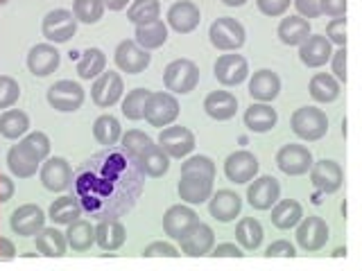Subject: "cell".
<instances>
[{
	"label": "cell",
	"mask_w": 362,
	"mask_h": 271,
	"mask_svg": "<svg viewBox=\"0 0 362 271\" xmlns=\"http://www.w3.org/2000/svg\"><path fill=\"white\" fill-rule=\"evenodd\" d=\"M245 127L254 133H267L279 124V113L276 109L267 104V102H254L245 111Z\"/></svg>",
	"instance_id": "4316f807"
},
{
	"label": "cell",
	"mask_w": 362,
	"mask_h": 271,
	"mask_svg": "<svg viewBox=\"0 0 362 271\" xmlns=\"http://www.w3.org/2000/svg\"><path fill=\"white\" fill-rule=\"evenodd\" d=\"M136 163H139L143 174H147L150 179H161L170 169V156L161 150V145L152 143L141 156H136Z\"/></svg>",
	"instance_id": "d6a6232c"
},
{
	"label": "cell",
	"mask_w": 362,
	"mask_h": 271,
	"mask_svg": "<svg viewBox=\"0 0 362 271\" xmlns=\"http://www.w3.org/2000/svg\"><path fill=\"white\" fill-rule=\"evenodd\" d=\"M77 32V18L68 9H52L41 20V34L48 43H66L75 37Z\"/></svg>",
	"instance_id": "9c48e42d"
},
{
	"label": "cell",
	"mask_w": 362,
	"mask_h": 271,
	"mask_svg": "<svg viewBox=\"0 0 362 271\" xmlns=\"http://www.w3.org/2000/svg\"><path fill=\"white\" fill-rule=\"evenodd\" d=\"M41 186L50 192H64L73 183V167L64 156H48L39 167Z\"/></svg>",
	"instance_id": "8fae6325"
},
{
	"label": "cell",
	"mask_w": 362,
	"mask_h": 271,
	"mask_svg": "<svg viewBox=\"0 0 362 271\" xmlns=\"http://www.w3.org/2000/svg\"><path fill=\"white\" fill-rule=\"evenodd\" d=\"M310 23L301 18L299 14L297 16H286L281 18L279 28H276V37L283 45H290V48H294V45H299L310 37Z\"/></svg>",
	"instance_id": "1f68e13d"
},
{
	"label": "cell",
	"mask_w": 362,
	"mask_h": 271,
	"mask_svg": "<svg viewBox=\"0 0 362 271\" xmlns=\"http://www.w3.org/2000/svg\"><path fill=\"white\" fill-rule=\"evenodd\" d=\"M204 111L206 116L218 120V122H226L235 118L238 113V97L229 90H211V93L204 97Z\"/></svg>",
	"instance_id": "83f0119b"
},
{
	"label": "cell",
	"mask_w": 362,
	"mask_h": 271,
	"mask_svg": "<svg viewBox=\"0 0 362 271\" xmlns=\"http://www.w3.org/2000/svg\"><path fill=\"white\" fill-rule=\"evenodd\" d=\"M333 54V43L328 41L324 34H310L299 45V59L305 68H322L331 61Z\"/></svg>",
	"instance_id": "d4e9b609"
},
{
	"label": "cell",
	"mask_w": 362,
	"mask_h": 271,
	"mask_svg": "<svg viewBox=\"0 0 362 271\" xmlns=\"http://www.w3.org/2000/svg\"><path fill=\"white\" fill-rule=\"evenodd\" d=\"M181 174H202V176H209L215 179L218 169H215L213 158L197 154V156H188L184 163H181Z\"/></svg>",
	"instance_id": "f6af8a7d"
},
{
	"label": "cell",
	"mask_w": 362,
	"mask_h": 271,
	"mask_svg": "<svg viewBox=\"0 0 362 271\" xmlns=\"http://www.w3.org/2000/svg\"><path fill=\"white\" fill-rule=\"evenodd\" d=\"M124 93V79L120 73L105 71L100 77H95L93 86H90V100L100 109H111L122 100Z\"/></svg>",
	"instance_id": "30bf717a"
},
{
	"label": "cell",
	"mask_w": 362,
	"mask_h": 271,
	"mask_svg": "<svg viewBox=\"0 0 362 271\" xmlns=\"http://www.w3.org/2000/svg\"><path fill=\"white\" fill-rule=\"evenodd\" d=\"M243 210V197L233 190H218L209 199V212L215 222L229 224Z\"/></svg>",
	"instance_id": "cb8c5ba5"
},
{
	"label": "cell",
	"mask_w": 362,
	"mask_h": 271,
	"mask_svg": "<svg viewBox=\"0 0 362 271\" xmlns=\"http://www.w3.org/2000/svg\"><path fill=\"white\" fill-rule=\"evenodd\" d=\"M249 95L254 102H274L281 95V77L269 71V68H260L252 77H249Z\"/></svg>",
	"instance_id": "484cf974"
},
{
	"label": "cell",
	"mask_w": 362,
	"mask_h": 271,
	"mask_svg": "<svg viewBox=\"0 0 362 271\" xmlns=\"http://www.w3.org/2000/svg\"><path fill=\"white\" fill-rule=\"evenodd\" d=\"M258 169H260V163L256 154L247 150H238L226 156V161H224V176L226 181H231L235 186L249 183L254 176H258Z\"/></svg>",
	"instance_id": "5bb4252c"
},
{
	"label": "cell",
	"mask_w": 362,
	"mask_h": 271,
	"mask_svg": "<svg viewBox=\"0 0 362 271\" xmlns=\"http://www.w3.org/2000/svg\"><path fill=\"white\" fill-rule=\"evenodd\" d=\"M310 183L322 192V195H333L344 183V169L333 158H322L315 161L310 167Z\"/></svg>",
	"instance_id": "2e32d148"
},
{
	"label": "cell",
	"mask_w": 362,
	"mask_h": 271,
	"mask_svg": "<svg viewBox=\"0 0 362 271\" xmlns=\"http://www.w3.org/2000/svg\"><path fill=\"white\" fill-rule=\"evenodd\" d=\"M272 210V226L279 231H292L303 219V206L297 199H279Z\"/></svg>",
	"instance_id": "f1b7e54d"
},
{
	"label": "cell",
	"mask_w": 362,
	"mask_h": 271,
	"mask_svg": "<svg viewBox=\"0 0 362 271\" xmlns=\"http://www.w3.org/2000/svg\"><path fill=\"white\" fill-rule=\"evenodd\" d=\"M324 37L331 43H335L337 48L339 45H346V16H337V18L328 20Z\"/></svg>",
	"instance_id": "c3c4849f"
},
{
	"label": "cell",
	"mask_w": 362,
	"mask_h": 271,
	"mask_svg": "<svg viewBox=\"0 0 362 271\" xmlns=\"http://www.w3.org/2000/svg\"><path fill=\"white\" fill-rule=\"evenodd\" d=\"M263 224L256 217H243L235 224V242L243 251H258L260 244H263Z\"/></svg>",
	"instance_id": "e575fe53"
},
{
	"label": "cell",
	"mask_w": 362,
	"mask_h": 271,
	"mask_svg": "<svg viewBox=\"0 0 362 271\" xmlns=\"http://www.w3.org/2000/svg\"><path fill=\"white\" fill-rule=\"evenodd\" d=\"M247 3V0H222V5L226 7H243Z\"/></svg>",
	"instance_id": "94428289"
},
{
	"label": "cell",
	"mask_w": 362,
	"mask_h": 271,
	"mask_svg": "<svg viewBox=\"0 0 362 271\" xmlns=\"http://www.w3.org/2000/svg\"><path fill=\"white\" fill-rule=\"evenodd\" d=\"M274 161H276V167L286 176H303V174L310 172L315 158H313V152L305 145L288 143L276 152Z\"/></svg>",
	"instance_id": "52a82bcc"
},
{
	"label": "cell",
	"mask_w": 362,
	"mask_h": 271,
	"mask_svg": "<svg viewBox=\"0 0 362 271\" xmlns=\"http://www.w3.org/2000/svg\"><path fill=\"white\" fill-rule=\"evenodd\" d=\"M0 255H3L5 260L16 258V246L9 237H0Z\"/></svg>",
	"instance_id": "680465c9"
},
{
	"label": "cell",
	"mask_w": 362,
	"mask_h": 271,
	"mask_svg": "<svg viewBox=\"0 0 362 271\" xmlns=\"http://www.w3.org/2000/svg\"><path fill=\"white\" fill-rule=\"evenodd\" d=\"M79 217H82V206H79V201L75 197L68 195L54 199L48 208V219L57 226H68Z\"/></svg>",
	"instance_id": "ab89813d"
},
{
	"label": "cell",
	"mask_w": 362,
	"mask_h": 271,
	"mask_svg": "<svg viewBox=\"0 0 362 271\" xmlns=\"http://www.w3.org/2000/svg\"><path fill=\"white\" fill-rule=\"evenodd\" d=\"M161 18V3L158 0H132L127 7V20L134 25Z\"/></svg>",
	"instance_id": "b9f144b4"
},
{
	"label": "cell",
	"mask_w": 362,
	"mask_h": 271,
	"mask_svg": "<svg viewBox=\"0 0 362 271\" xmlns=\"http://www.w3.org/2000/svg\"><path fill=\"white\" fill-rule=\"evenodd\" d=\"M150 88H134L122 97V116L127 120H143V111L150 97Z\"/></svg>",
	"instance_id": "ee69618b"
},
{
	"label": "cell",
	"mask_w": 362,
	"mask_h": 271,
	"mask_svg": "<svg viewBox=\"0 0 362 271\" xmlns=\"http://www.w3.org/2000/svg\"><path fill=\"white\" fill-rule=\"evenodd\" d=\"M158 145L170 158H186L195 150V133L181 124H168L158 133Z\"/></svg>",
	"instance_id": "7c38bea8"
},
{
	"label": "cell",
	"mask_w": 362,
	"mask_h": 271,
	"mask_svg": "<svg viewBox=\"0 0 362 271\" xmlns=\"http://www.w3.org/2000/svg\"><path fill=\"white\" fill-rule=\"evenodd\" d=\"M41 163H43V158L25 138H21L18 145H11L7 152V167L11 176H16V179H32L39 172Z\"/></svg>",
	"instance_id": "ba28073f"
},
{
	"label": "cell",
	"mask_w": 362,
	"mask_h": 271,
	"mask_svg": "<svg viewBox=\"0 0 362 271\" xmlns=\"http://www.w3.org/2000/svg\"><path fill=\"white\" fill-rule=\"evenodd\" d=\"M281 199V183L274 176H254L247 188V201L254 210H269Z\"/></svg>",
	"instance_id": "ac0fdd59"
},
{
	"label": "cell",
	"mask_w": 362,
	"mask_h": 271,
	"mask_svg": "<svg viewBox=\"0 0 362 271\" xmlns=\"http://www.w3.org/2000/svg\"><path fill=\"white\" fill-rule=\"evenodd\" d=\"M335 258H339V255H346V248H337V251L333 253Z\"/></svg>",
	"instance_id": "6125c7cd"
},
{
	"label": "cell",
	"mask_w": 362,
	"mask_h": 271,
	"mask_svg": "<svg viewBox=\"0 0 362 271\" xmlns=\"http://www.w3.org/2000/svg\"><path fill=\"white\" fill-rule=\"evenodd\" d=\"M213 75L218 79V84L233 88L240 86L249 77V61L243 54H220L213 64Z\"/></svg>",
	"instance_id": "4fadbf2b"
},
{
	"label": "cell",
	"mask_w": 362,
	"mask_h": 271,
	"mask_svg": "<svg viewBox=\"0 0 362 271\" xmlns=\"http://www.w3.org/2000/svg\"><path fill=\"white\" fill-rule=\"evenodd\" d=\"M209 39L213 43V48H218L222 52H235L245 45L247 32H245V25L238 18L222 16V18H215L211 23Z\"/></svg>",
	"instance_id": "7a4b0ae2"
},
{
	"label": "cell",
	"mask_w": 362,
	"mask_h": 271,
	"mask_svg": "<svg viewBox=\"0 0 362 271\" xmlns=\"http://www.w3.org/2000/svg\"><path fill=\"white\" fill-rule=\"evenodd\" d=\"M292 0H256V7L260 14H265L269 18L286 16V11L290 9Z\"/></svg>",
	"instance_id": "681fc988"
},
{
	"label": "cell",
	"mask_w": 362,
	"mask_h": 271,
	"mask_svg": "<svg viewBox=\"0 0 362 271\" xmlns=\"http://www.w3.org/2000/svg\"><path fill=\"white\" fill-rule=\"evenodd\" d=\"M113 61L127 75H141L152 64V54L143 50L136 41H120L113 52Z\"/></svg>",
	"instance_id": "9a60e30c"
},
{
	"label": "cell",
	"mask_w": 362,
	"mask_h": 271,
	"mask_svg": "<svg viewBox=\"0 0 362 271\" xmlns=\"http://www.w3.org/2000/svg\"><path fill=\"white\" fill-rule=\"evenodd\" d=\"M134 41L147 52L163 48V45L168 43V25L161 18H154L150 23H141V25H136Z\"/></svg>",
	"instance_id": "f546056e"
},
{
	"label": "cell",
	"mask_w": 362,
	"mask_h": 271,
	"mask_svg": "<svg viewBox=\"0 0 362 271\" xmlns=\"http://www.w3.org/2000/svg\"><path fill=\"white\" fill-rule=\"evenodd\" d=\"M66 242L75 253H86L95 244V226L86 219H75L68 224Z\"/></svg>",
	"instance_id": "d590c367"
},
{
	"label": "cell",
	"mask_w": 362,
	"mask_h": 271,
	"mask_svg": "<svg viewBox=\"0 0 362 271\" xmlns=\"http://www.w3.org/2000/svg\"><path fill=\"white\" fill-rule=\"evenodd\" d=\"M62 64V52L57 50L54 43H37L28 52V71L34 77H48Z\"/></svg>",
	"instance_id": "d6986e66"
},
{
	"label": "cell",
	"mask_w": 362,
	"mask_h": 271,
	"mask_svg": "<svg viewBox=\"0 0 362 271\" xmlns=\"http://www.w3.org/2000/svg\"><path fill=\"white\" fill-rule=\"evenodd\" d=\"M331 75L339 84H346V45H339L331 54Z\"/></svg>",
	"instance_id": "f907efd6"
},
{
	"label": "cell",
	"mask_w": 362,
	"mask_h": 271,
	"mask_svg": "<svg viewBox=\"0 0 362 271\" xmlns=\"http://www.w3.org/2000/svg\"><path fill=\"white\" fill-rule=\"evenodd\" d=\"M21 100V86L11 75H0V109H11Z\"/></svg>",
	"instance_id": "7dc6e473"
},
{
	"label": "cell",
	"mask_w": 362,
	"mask_h": 271,
	"mask_svg": "<svg viewBox=\"0 0 362 271\" xmlns=\"http://www.w3.org/2000/svg\"><path fill=\"white\" fill-rule=\"evenodd\" d=\"M294 255H297V248L288 240H276L265 248V258H294Z\"/></svg>",
	"instance_id": "f5cc1de1"
},
{
	"label": "cell",
	"mask_w": 362,
	"mask_h": 271,
	"mask_svg": "<svg viewBox=\"0 0 362 271\" xmlns=\"http://www.w3.org/2000/svg\"><path fill=\"white\" fill-rule=\"evenodd\" d=\"M120 136H122V127L118 118H113L111 113H105V116H100L93 122V138L100 145H105V147L116 145L120 140Z\"/></svg>",
	"instance_id": "60d3db41"
},
{
	"label": "cell",
	"mask_w": 362,
	"mask_h": 271,
	"mask_svg": "<svg viewBox=\"0 0 362 271\" xmlns=\"http://www.w3.org/2000/svg\"><path fill=\"white\" fill-rule=\"evenodd\" d=\"M213 181L202 174H181L179 179V199L188 203V206H197V203H206L213 195Z\"/></svg>",
	"instance_id": "603a6c76"
},
{
	"label": "cell",
	"mask_w": 362,
	"mask_h": 271,
	"mask_svg": "<svg viewBox=\"0 0 362 271\" xmlns=\"http://www.w3.org/2000/svg\"><path fill=\"white\" fill-rule=\"evenodd\" d=\"M294 229H297V235H294L297 237V244L305 253L322 251L328 244V240H331V229H328V224L322 217H317V215L303 217Z\"/></svg>",
	"instance_id": "8992f818"
},
{
	"label": "cell",
	"mask_w": 362,
	"mask_h": 271,
	"mask_svg": "<svg viewBox=\"0 0 362 271\" xmlns=\"http://www.w3.org/2000/svg\"><path fill=\"white\" fill-rule=\"evenodd\" d=\"M294 9L299 11L301 18H320L322 16V7H320V0H292Z\"/></svg>",
	"instance_id": "db71d44e"
},
{
	"label": "cell",
	"mask_w": 362,
	"mask_h": 271,
	"mask_svg": "<svg viewBox=\"0 0 362 271\" xmlns=\"http://www.w3.org/2000/svg\"><path fill=\"white\" fill-rule=\"evenodd\" d=\"M328 116L317 107H299L290 118V129L303 143H317L328 133Z\"/></svg>",
	"instance_id": "6da1fadb"
},
{
	"label": "cell",
	"mask_w": 362,
	"mask_h": 271,
	"mask_svg": "<svg viewBox=\"0 0 362 271\" xmlns=\"http://www.w3.org/2000/svg\"><path fill=\"white\" fill-rule=\"evenodd\" d=\"M179 111L181 107L175 93H170V90H156V93H150V97H147L143 118L150 122L152 127L163 129L179 118Z\"/></svg>",
	"instance_id": "277c9868"
},
{
	"label": "cell",
	"mask_w": 362,
	"mask_h": 271,
	"mask_svg": "<svg viewBox=\"0 0 362 271\" xmlns=\"http://www.w3.org/2000/svg\"><path fill=\"white\" fill-rule=\"evenodd\" d=\"M197 222H199V215L192 210L188 203H177V206H170L163 215V233L170 240L179 242Z\"/></svg>",
	"instance_id": "ffe728a7"
},
{
	"label": "cell",
	"mask_w": 362,
	"mask_h": 271,
	"mask_svg": "<svg viewBox=\"0 0 362 271\" xmlns=\"http://www.w3.org/2000/svg\"><path fill=\"white\" fill-rule=\"evenodd\" d=\"M143 255L145 258H179V248L175 244H170V242H152V244H147L143 248Z\"/></svg>",
	"instance_id": "816d5d0a"
},
{
	"label": "cell",
	"mask_w": 362,
	"mask_h": 271,
	"mask_svg": "<svg viewBox=\"0 0 362 271\" xmlns=\"http://www.w3.org/2000/svg\"><path fill=\"white\" fill-rule=\"evenodd\" d=\"M202 11L192 0H177L168 9V28H173L177 34H190L199 28Z\"/></svg>",
	"instance_id": "44dd1931"
},
{
	"label": "cell",
	"mask_w": 362,
	"mask_h": 271,
	"mask_svg": "<svg viewBox=\"0 0 362 271\" xmlns=\"http://www.w3.org/2000/svg\"><path fill=\"white\" fill-rule=\"evenodd\" d=\"M163 84L170 93L175 95H188L199 84V68L190 59H175L165 66L163 71Z\"/></svg>",
	"instance_id": "3957f363"
},
{
	"label": "cell",
	"mask_w": 362,
	"mask_h": 271,
	"mask_svg": "<svg viewBox=\"0 0 362 271\" xmlns=\"http://www.w3.org/2000/svg\"><path fill=\"white\" fill-rule=\"evenodd\" d=\"M30 131V118L21 109H5L0 113V136L5 140H21Z\"/></svg>",
	"instance_id": "8d00e7d4"
},
{
	"label": "cell",
	"mask_w": 362,
	"mask_h": 271,
	"mask_svg": "<svg viewBox=\"0 0 362 271\" xmlns=\"http://www.w3.org/2000/svg\"><path fill=\"white\" fill-rule=\"evenodd\" d=\"M308 93L315 102H320V104H331V102H335L339 93H342V84H339L331 73H315L310 77Z\"/></svg>",
	"instance_id": "836d02e7"
},
{
	"label": "cell",
	"mask_w": 362,
	"mask_h": 271,
	"mask_svg": "<svg viewBox=\"0 0 362 271\" xmlns=\"http://www.w3.org/2000/svg\"><path fill=\"white\" fill-rule=\"evenodd\" d=\"M73 16L77 23L95 25L105 16V3L102 0H73Z\"/></svg>",
	"instance_id": "7bdbcfd3"
},
{
	"label": "cell",
	"mask_w": 362,
	"mask_h": 271,
	"mask_svg": "<svg viewBox=\"0 0 362 271\" xmlns=\"http://www.w3.org/2000/svg\"><path fill=\"white\" fill-rule=\"evenodd\" d=\"M105 71H107V54L100 48H86L82 52V56L77 59V77L79 79L90 82V79L100 77Z\"/></svg>",
	"instance_id": "f35d334b"
},
{
	"label": "cell",
	"mask_w": 362,
	"mask_h": 271,
	"mask_svg": "<svg viewBox=\"0 0 362 271\" xmlns=\"http://www.w3.org/2000/svg\"><path fill=\"white\" fill-rule=\"evenodd\" d=\"M127 242V229L118 219H102L95 226V244L102 251H118Z\"/></svg>",
	"instance_id": "4dcf8cb0"
},
{
	"label": "cell",
	"mask_w": 362,
	"mask_h": 271,
	"mask_svg": "<svg viewBox=\"0 0 362 271\" xmlns=\"http://www.w3.org/2000/svg\"><path fill=\"white\" fill-rule=\"evenodd\" d=\"M320 7H322V16H346V7L349 3L346 0H320Z\"/></svg>",
	"instance_id": "11a10c76"
},
{
	"label": "cell",
	"mask_w": 362,
	"mask_h": 271,
	"mask_svg": "<svg viewBox=\"0 0 362 271\" xmlns=\"http://www.w3.org/2000/svg\"><path fill=\"white\" fill-rule=\"evenodd\" d=\"M45 219H48V215H45L41 206H37V203H23V206L11 212L9 229L21 237H34L45 226Z\"/></svg>",
	"instance_id": "e0dca14e"
},
{
	"label": "cell",
	"mask_w": 362,
	"mask_h": 271,
	"mask_svg": "<svg viewBox=\"0 0 362 271\" xmlns=\"http://www.w3.org/2000/svg\"><path fill=\"white\" fill-rule=\"evenodd\" d=\"M209 255H213V258H243L245 253H243V248L238 246V244H233V242H222V244H215L211 248Z\"/></svg>",
	"instance_id": "9f6ffc18"
},
{
	"label": "cell",
	"mask_w": 362,
	"mask_h": 271,
	"mask_svg": "<svg viewBox=\"0 0 362 271\" xmlns=\"http://www.w3.org/2000/svg\"><path fill=\"white\" fill-rule=\"evenodd\" d=\"M14 190H16L14 181L5 174H0V203H7L11 197H14Z\"/></svg>",
	"instance_id": "6f0895ef"
},
{
	"label": "cell",
	"mask_w": 362,
	"mask_h": 271,
	"mask_svg": "<svg viewBox=\"0 0 362 271\" xmlns=\"http://www.w3.org/2000/svg\"><path fill=\"white\" fill-rule=\"evenodd\" d=\"M45 100H48V104L54 111L75 113L82 109L86 93L77 82H73V79H59V82H54L48 90H45Z\"/></svg>",
	"instance_id": "5b68a950"
},
{
	"label": "cell",
	"mask_w": 362,
	"mask_h": 271,
	"mask_svg": "<svg viewBox=\"0 0 362 271\" xmlns=\"http://www.w3.org/2000/svg\"><path fill=\"white\" fill-rule=\"evenodd\" d=\"M34 242H37V251L45 258H62L66 253V233L57 231L54 226L52 229H43L34 235Z\"/></svg>",
	"instance_id": "74e56055"
},
{
	"label": "cell",
	"mask_w": 362,
	"mask_h": 271,
	"mask_svg": "<svg viewBox=\"0 0 362 271\" xmlns=\"http://www.w3.org/2000/svg\"><path fill=\"white\" fill-rule=\"evenodd\" d=\"M105 3V9L109 11H120V9H127L132 0H102Z\"/></svg>",
	"instance_id": "91938a15"
},
{
	"label": "cell",
	"mask_w": 362,
	"mask_h": 271,
	"mask_svg": "<svg viewBox=\"0 0 362 271\" xmlns=\"http://www.w3.org/2000/svg\"><path fill=\"white\" fill-rule=\"evenodd\" d=\"M7 3V0H0V5H5Z\"/></svg>",
	"instance_id": "be15d7a7"
},
{
	"label": "cell",
	"mask_w": 362,
	"mask_h": 271,
	"mask_svg": "<svg viewBox=\"0 0 362 271\" xmlns=\"http://www.w3.org/2000/svg\"><path fill=\"white\" fill-rule=\"evenodd\" d=\"M120 143H122V150L136 158V156H141L154 140L145 131H141V129H129L127 133L120 136Z\"/></svg>",
	"instance_id": "bcb514c9"
},
{
	"label": "cell",
	"mask_w": 362,
	"mask_h": 271,
	"mask_svg": "<svg viewBox=\"0 0 362 271\" xmlns=\"http://www.w3.org/2000/svg\"><path fill=\"white\" fill-rule=\"evenodd\" d=\"M179 244H181V253L188 255V258L209 255L211 248L215 246V231L209 224L197 222L184 237H181Z\"/></svg>",
	"instance_id": "7402d4cb"
}]
</instances>
